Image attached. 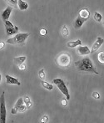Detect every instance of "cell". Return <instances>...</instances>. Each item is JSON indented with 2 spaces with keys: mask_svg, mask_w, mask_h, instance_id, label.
<instances>
[{
  "mask_svg": "<svg viewBox=\"0 0 104 123\" xmlns=\"http://www.w3.org/2000/svg\"><path fill=\"white\" fill-rule=\"evenodd\" d=\"M62 36H63L64 38H66V37H67V36H68L69 30H68V29H67L66 25L62 26Z\"/></svg>",
  "mask_w": 104,
  "mask_h": 123,
  "instance_id": "cell-19",
  "label": "cell"
},
{
  "mask_svg": "<svg viewBox=\"0 0 104 123\" xmlns=\"http://www.w3.org/2000/svg\"><path fill=\"white\" fill-rule=\"evenodd\" d=\"M18 6L20 10L24 11L28 8V3L27 2L23 1V0H18Z\"/></svg>",
  "mask_w": 104,
  "mask_h": 123,
  "instance_id": "cell-14",
  "label": "cell"
},
{
  "mask_svg": "<svg viewBox=\"0 0 104 123\" xmlns=\"http://www.w3.org/2000/svg\"><path fill=\"white\" fill-rule=\"evenodd\" d=\"M77 52L79 55H89L91 53V50H90L88 46H82L80 45L77 49Z\"/></svg>",
  "mask_w": 104,
  "mask_h": 123,
  "instance_id": "cell-10",
  "label": "cell"
},
{
  "mask_svg": "<svg viewBox=\"0 0 104 123\" xmlns=\"http://www.w3.org/2000/svg\"><path fill=\"white\" fill-rule=\"evenodd\" d=\"M53 82L58 86V88L59 89V91H61L62 94L66 96L67 100H70V94L68 92V89H67V86H66L65 82L63 81V80H62L61 78H56L53 80Z\"/></svg>",
  "mask_w": 104,
  "mask_h": 123,
  "instance_id": "cell-4",
  "label": "cell"
},
{
  "mask_svg": "<svg viewBox=\"0 0 104 123\" xmlns=\"http://www.w3.org/2000/svg\"><path fill=\"white\" fill-rule=\"evenodd\" d=\"M86 21H87V19L81 18L80 16H77V18H76L75 22H74V28H75L76 29H79Z\"/></svg>",
  "mask_w": 104,
  "mask_h": 123,
  "instance_id": "cell-12",
  "label": "cell"
},
{
  "mask_svg": "<svg viewBox=\"0 0 104 123\" xmlns=\"http://www.w3.org/2000/svg\"><path fill=\"white\" fill-rule=\"evenodd\" d=\"M38 76H39V78L41 79V80H44L46 75H45V70H43V69H42V70H40L38 71Z\"/></svg>",
  "mask_w": 104,
  "mask_h": 123,
  "instance_id": "cell-22",
  "label": "cell"
},
{
  "mask_svg": "<svg viewBox=\"0 0 104 123\" xmlns=\"http://www.w3.org/2000/svg\"><path fill=\"white\" fill-rule=\"evenodd\" d=\"M1 80H2V75H1V74H0V83H1Z\"/></svg>",
  "mask_w": 104,
  "mask_h": 123,
  "instance_id": "cell-31",
  "label": "cell"
},
{
  "mask_svg": "<svg viewBox=\"0 0 104 123\" xmlns=\"http://www.w3.org/2000/svg\"><path fill=\"white\" fill-rule=\"evenodd\" d=\"M28 36V33H18L15 34V36L7 39L6 42L10 44H22L25 43Z\"/></svg>",
  "mask_w": 104,
  "mask_h": 123,
  "instance_id": "cell-3",
  "label": "cell"
},
{
  "mask_svg": "<svg viewBox=\"0 0 104 123\" xmlns=\"http://www.w3.org/2000/svg\"><path fill=\"white\" fill-rule=\"evenodd\" d=\"M39 34H40V35L42 36H45L47 34V30L45 29H40V31H39Z\"/></svg>",
  "mask_w": 104,
  "mask_h": 123,
  "instance_id": "cell-26",
  "label": "cell"
},
{
  "mask_svg": "<svg viewBox=\"0 0 104 123\" xmlns=\"http://www.w3.org/2000/svg\"><path fill=\"white\" fill-rule=\"evenodd\" d=\"M75 66L78 71L88 72V73H93L96 74H99L89 57H84V58L76 61Z\"/></svg>",
  "mask_w": 104,
  "mask_h": 123,
  "instance_id": "cell-1",
  "label": "cell"
},
{
  "mask_svg": "<svg viewBox=\"0 0 104 123\" xmlns=\"http://www.w3.org/2000/svg\"><path fill=\"white\" fill-rule=\"evenodd\" d=\"M104 43V39L102 37H98V39H97L96 42L93 44V47H92V49H90L91 50V53H95V52L97 51L98 49H99L100 47H101L102 45Z\"/></svg>",
  "mask_w": 104,
  "mask_h": 123,
  "instance_id": "cell-8",
  "label": "cell"
},
{
  "mask_svg": "<svg viewBox=\"0 0 104 123\" xmlns=\"http://www.w3.org/2000/svg\"><path fill=\"white\" fill-rule=\"evenodd\" d=\"M6 1L8 2V3L12 4L13 6H16V5H18V0H6Z\"/></svg>",
  "mask_w": 104,
  "mask_h": 123,
  "instance_id": "cell-23",
  "label": "cell"
},
{
  "mask_svg": "<svg viewBox=\"0 0 104 123\" xmlns=\"http://www.w3.org/2000/svg\"><path fill=\"white\" fill-rule=\"evenodd\" d=\"M78 16H80L81 18H85L88 20L90 18V12L88 11L87 8H82V10H80L78 13Z\"/></svg>",
  "mask_w": 104,
  "mask_h": 123,
  "instance_id": "cell-13",
  "label": "cell"
},
{
  "mask_svg": "<svg viewBox=\"0 0 104 123\" xmlns=\"http://www.w3.org/2000/svg\"><path fill=\"white\" fill-rule=\"evenodd\" d=\"M26 109H27V107H26V105L23 104V105H22L21 106L18 107V111H19V112H24L26 111Z\"/></svg>",
  "mask_w": 104,
  "mask_h": 123,
  "instance_id": "cell-24",
  "label": "cell"
},
{
  "mask_svg": "<svg viewBox=\"0 0 104 123\" xmlns=\"http://www.w3.org/2000/svg\"><path fill=\"white\" fill-rule=\"evenodd\" d=\"M42 86L45 88V89L48 90V91H52L53 89V86L52 84H49L48 82H46L44 80H42Z\"/></svg>",
  "mask_w": 104,
  "mask_h": 123,
  "instance_id": "cell-17",
  "label": "cell"
},
{
  "mask_svg": "<svg viewBox=\"0 0 104 123\" xmlns=\"http://www.w3.org/2000/svg\"><path fill=\"white\" fill-rule=\"evenodd\" d=\"M23 102L25 103V105L27 108H30L31 106H32V103H31V100L30 98L28 97V96H26L23 99Z\"/></svg>",
  "mask_w": 104,
  "mask_h": 123,
  "instance_id": "cell-20",
  "label": "cell"
},
{
  "mask_svg": "<svg viewBox=\"0 0 104 123\" xmlns=\"http://www.w3.org/2000/svg\"><path fill=\"white\" fill-rule=\"evenodd\" d=\"M72 62V57L68 53H61L57 56L56 63L60 67H68Z\"/></svg>",
  "mask_w": 104,
  "mask_h": 123,
  "instance_id": "cell-2",
  "label": "cell"
},
{
  "mask_svg": "<svg viewBox=\"0 0 104 123\" xmlns=\"http://www.w3.org/2000/svg\"><path fill=\"white\" fill-rule=\"evenodd\" d=\"M26 59H27V57L26 56H18V57H15L14 59H13V62H14L16 65H19L21 64L24 63L26 60Z\"/></svg>",
  "mask_w": 104,
  "mask_h": 123,
  "instance_id": "cell-16",
  "label": "cell"
},
{
  "mask_svg": "<svg viewBox=\"0 0 104 123\" xmlns=\"http://www.w3.org/2000/svg\"><path fill=\"white\" fill-rule=\"evenodd\" d=\"M93 18H94L97 22L100 23V22L102 21V19H103V15L100 13H98V12H95L94 14H93Z\"/></svg>",
  "mask_w": 104,
  "mask_h": 123,
  "instance_id": "cell-18",
  "label": "cell"
},
{
  "mask_svg": "<svg viewBox=\"0 0 104 123\" xmlns=\"http://www.w3.org/2000/svg\"><path fill=\"white\" fill-rule=\"evenodd\" d=\"M5 92L3 91L0 96V123H6L7 111L5 104Z\"/></svg>",
  "mask_w": 104,
  "mask_h": 123,
  "instance_id": "cell-5",
  "label": "cell"
},
{
  "mask_svg": "<svg viewBox=\"0 0 104 123\" xmlns=\"http://www.w3.org/2000/svg\"><path fill=\"white\" fill-rule=\"evenodd\" d=\"M48 121V116H44V117H43V118L41 119V122L42 123H46Z\"/></svg>",
  "mask_w": 104,
  "mask_h": 123,
  "instance_id": "cell-27",
  "label": "cell"
},
{
  "mask_svg": "<svg viewBox=\"0 0 104 123\" xmlns=\"http://www.w3.org/2000/svg\"><path fill=\"white\" fill-rule=\"evenodd\" d=\"M98 61L103 65V64H104V51H102V52H100V53L98 54Z\"/></svg>",
  "mask_w": 104,
  "mask_h": 123,
  "instance_id": "cell-21",
  "label": "cell"
},
{
  "mask_svg": "<svg viewBox=\"0 0 104 123\" xmlns=\"http://www.w3.org/2000/svg\"><path fill=\"white\" fill-rule=\"evenodd\" d=\"M12 11H13V7H12V6H8V7H7V8H5V9L3 10V11L2 12V13H1L2 19H3L4 22L7 21V20H8L10 15H11Z\"/></svg>",
  "mask_w": 104,
  "mask_h": 123,
  "instance_id": "cell-7",
  "label": "cell"
},
{
  "mask_svg": "<svg viewBox=\"0 0 104 123\" xmlns=\"http://www.w3.org/2000/svg\"><path fill=\"white\" fill-rule=\"evenodd\" d=\"M5 23V30H6V34L8 35H14V34L18 33V26H14L9 20H7L4 22Z\"/></svg>",
  "mask_w": 104,
  "mask_h": 123,
  "instance_id": "cell-6",
  "label": "cell"
},
{
  "mask_svg": "<svg viewBox=\"0 0 104 123\" xmlns=\"http://www.w3.org/2000/svg\"><path fill=\"white\" fill-rule=\"evenodd\" d=\"M67 99H62L61 102H62V105H63V106H66V105H67Z\"/></svg>",
  "mask_w": 104,
  "mask_h": 123,
  "instance_id": "cell-29",
  "label": "cell"
},
{
  "mask_svg": "<svg viewBox=\"0 0 104 123\" xmlns=\"http://www.w3.org/2000/svg\"><path fill=\"white\" fill-rule=\"evenodd\" d=\"M5 78H6V82L7 84H9V85H17V86H21V82L18 80V79L15 77H13L11 75H5Z\"/></svg>",
  "mask_w": 104,
  "mask_h": 123,
  "instance_id": "cell-9",
  "label": "cell"
},
{
  "mask_svg": "<svg viewBox=\"0 0 104 123\" xmlns=\"http://www.w3.org/2000/svg\"><path fill=\"white\" fill-rule=\"evenodd\" d=\"M92 96H93V98H94V99H100V94L98 92H97V91L93 92V94H92Z\"/></svg>",
  "mask_w": 104,
  "mask_h": 123,
  "instance_id": "cell-25",
  "label": "cell"
},
{
  "mask_svg": "<svg viewBox=\"0 0 104 123\" xmlns=\"http://www.w3.org/2000/svg\"><path fill=\"white\" fill-rule=\"evenodd\" d=\"M23 99L22 98H19L18 100H17V102H16V104H15V105L12 108V110H11V113L13 114V115H15V114H17L18 113V107L21 106L22 105H23Z\"/></svg>",
  "mask_w": 104,
  "mask_h": 123,
  "instance_id": "cell-11",
  "label": "cell"
},
{
  "mask_svg": "<svg viewBox=\"0 0 104 123\" xmlns=\"http://www.w3.org/2000/svg\"><path fill=\"white\" fill-rule=\"evenodd\" d=\"M5 46V44L4 42H0V49H3Z\"/></svg>",
  "mask_w": 104,
  "mask_h": 123,
  "instance_id": "cell-30",
  "label": "cell"
},
{
  "mask_svg": "<svg viewBox=\"0 0 104 123\" xmlns=\"http://www.w3.org/2000/svg\"><path fill=\"white\" fill-rule=\"evenodd\" d=\"M18 68H19V70H25V69H26V65H25V64H24V63L21 64V65H18Z\"/></svg>",
  "mask_w": 104,
  "mask_h": 123,
  "instance_id": "cell-28",
  "label": "cell"
},
{
  "mask_svg": "<svg viewBox=\"0 0 104 123\" xmlns=\"http://www.w3.org/2000/svg\"><path fill=\"white\" fill-rule=\"evenodd\" d=\"M82 44V41L80 39H77L75 41H70L67 44V46L69 48H75L77 46H80Z\"/></svg>",
  "mask_w": 104,
  "mask_h": 123,
  "instance_id": "cell-15",
  "label": "cell"
}]
</instances>
